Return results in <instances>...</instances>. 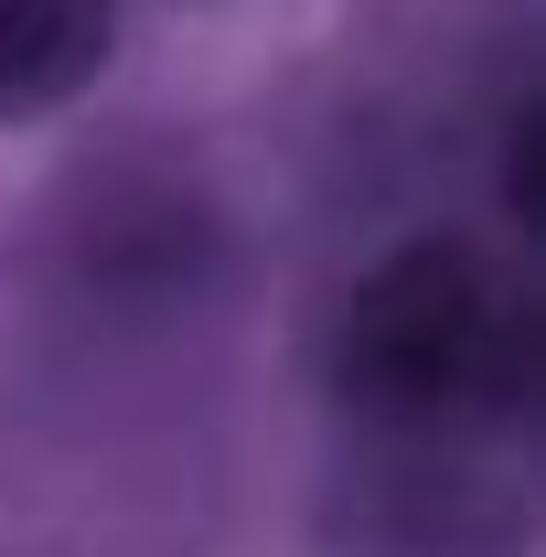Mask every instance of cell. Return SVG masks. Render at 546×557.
<instances>
[{"label":"cell","instance_id":"cell-1","mask_svg":"<svg viewBox=\"0 0 546 557\" xmlns=\"http://www.w3.org/2000/svg\"><path fill=\"white\" fill-rule=\"evenodd\" d=\"M525 375V311L461 236H408L343 300V386L375 418H482Z\"/></svg>","mask_w":546,"mask_h":557},{"label":"cell","instance_id":"cell-2","mask_svg":"<svg viewBox=\"0 0 546 557\" xmlns=\"http://www.w3.org/2000/svg\"><path fill=\"white\" fill-rule=\"evenodd\" d=\"M108 65V0H0V119L65 108Z\"/></svg>","mask_w":546,"mask_h":557}]
</instances>
